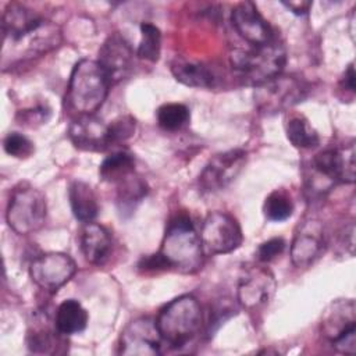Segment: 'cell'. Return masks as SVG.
Wrapping results in <instances>:
<instances>
[{
	"mask_svg": "<svg viewBox=\"0 0 356 356\" xmlns=\"http://www.w3.org/2000/svg\"><path fill=\"white\" fill-rule=\"evenodd\" d=\"M232 68L249 85L257 86L282 72L286 63V51L278 38L252 49H235L229 56Z\"/></svg>",
	"mask_w": 356,
	"mask_h": 356,
	"instance_id": "5b68a950",
	"label": "cell"
},
{
	"mask_svg": "<svg viewBox=\"0 0 356 356\" xmlns=\"http://www.w3.org/2000/svg\"><path fill=\"white\" fill-rule=\"evenodd\" d=\"M135 171V157L127 150H117L108 154L100 164L99 174L103 181L117 184Z\"/></svg>",
	"mask_w": 356,
	"mask_h": 356,
	"instance_id": "cb8c5ba5",
	"label": "cell"
},
{
	"mask_svg": "<svg viewBox=\"0 0 356 356\" xmlns=\"http://www.w3.org/2000/svg\"><path fill=\"white\" fill-rule=\"evenodd\" d=\"M88 312L75 299H67L60 303L56 312L54 327L63 335L82 332L88 325Z\"/></svg>",
	"mask_w": 356,
	"mask_h": 356,
	"instance_id": "603a6c76",
	"label": "cell"
},
{
	"mask_svg": "<svg viewBox=\"0 0 356 356\" xmlns=\"http://www.w3.org/2000/svg\"><path fill=\"white\" fill-rule=\"evenodd\" d=\"M138 268L142 271H160V270H170L164 257L157 252L154 254L142 257L138 263Z\"/></svg>",
	"mask_w": 356,
	"mask_h": 356,
	"instance_id": "836d02e7",
	"label": "cell"
},
{
	"mask_svg": "<svg viewBox=\"0 0 356 356\" xmlns=\"http://www.w3.org/2000/svg\"><path fill=\"white\" fill-rule=\"evenodd\" d=\"M68 138L76 149L86 152H104L111 146L108 125L93 114L74 118L68 125Z\"/></svg>",
	"mask_w": 356,
	"mask_h": 356,
	"instance_id": "e0dca14e",
	"label": "cell"
},
{
	"mask_svg": "<svg viewBox=\"0 0 356 356\" xmlns=\"http://www.w3.org/2000/svg\"><path fill=\"white\" fill-rule=\"evenodd\" d=\"M285 132L288 140L298 149H313L320 143L317 131L303 115H292L285 124Z\"/></svg>",
	"mask_w": 356,
	"mask_h": 356,
	"instance_id": "d4e9b609",
	"label": "cell"
},
{
	"mask_svg": "<svg viewBox=\"0 0 356 356\" xmlns=\"http://www.w3.org/2000/svg\"><path fill=\"white\" fill-rule=\"evenodd\" d=\"M47 206L44 195L29 184H19L11 192L6 220L18 235H29L40 229L46 221Z\"/></svg>",
	"mask_w": 356,
	"mask_h": 356,
	"instance_id": "8992f818",
	"label": "cell"
},
{
	"mask_svg": "<svg viewBox=\"0 0 356 356\" xmlns=\"http://www.w3.org/2000/svg\"><path fill=\"white\" fill-rule=\"evenodd\" d=\"M199 235L203 250L211 254L231 253L243 241L238 220L225 211H210L203 220Z\"/></svg>",
	"mask_w": 356,
	"mask_h": 356,
	"instance_id": "9c48e42d",
	"label": "cell"
},
{
	"mask_svg": "<svg viewBox=\"0 0 356 356\" xmlns=\"http://www.w3.org/2000/svg\"><path fill=\"white\" fill-rule=\"evenodd\" d=\"M170 70L174 78L182 85H186L191 88H199V89L200 88L209 89L214 86V81H216L214 74L206 64L200 61H193L184 57H175L171 61Z\"/></svg>",
	"mask_w": 356,
	"mask_h": 356,
	"instance_id": "44dd1931",
	"label": "cell"
},
{
	"mask_svg": "<svg viewBox=\"0 0 356 356\" xmlns=\"http://www.w3.org/2000/svg\"><path fill=\"white\" fill-rule=\"evenodd\" d=\"M22 120L21 121H26V122H32V121H46L47 117L46 114L49 115V108L40 106V107H36V108H31V110H24L22 113Z\"/></svg>",
	"mask_w": 356,
	"mask_h": 356,
	"instance_id": "e575fe53",
	"label": "cell"
},
{
	"mask_svg": "<svg viewBox=\"0 0 356 356\" xmlns=\"http://www.w3.org/2000/svg\"><path fill=\"white\" fill-rule=\"evenodd\" d=\"M163 339L150 317H138L121 331L118 353L124 356H156L160 353Z\"/></svg>",
	"mask_w": 356,
	"mask_h": 356,
	"instance_id": "7c38bea8",
	"label": "cell"
},
{
	"mask_svg": "<svg viewBox=\"0 0 356 356\" xmlns=\"http://www.w3.org/2000/svg\"><path fill=\"white\" fill-rule=\"evenodd\" d=\"M293 202L289 193L284 189L273 191L264 200L263 213L268 221L281 222L288 220L293 213Z\"/></svg>",
	"mask_w": 356,
	"mask_h": 356,
	"instance_id": "484cf974",
	"label": "cell"
},
{
	"mask_svg": "<svg viewBox=\"0 0 356 356\" xmlns=\"http://www.w3.org/2000/svg\"><path fill=\"white\" fill-rule=\"evenodd\" d=\"M231 21L238 35L252 46H261L277 38L253 1L238 3L231 11Z\"/></svg>",
	"mask_w": 356,
	"mask_h": 356,
	"instance_id": "9a60e30c",
	"label": "cell"
},
{
	"mask_svg": "<svg viewBox=\"0 0 356 356\" xmlns=\"http://www.w3.org/2000/svg\"><path fill=\"white\" fill-rule=\"evenodd\" d=\"M57 335H61L57 330L51 331L44 327L35 328L28 334V348L35 353H53L56 352Z\"/></svg>",
	"mask_w": 356,
	"mask_h": 356,
	"instance_id": "f1b7e54d",
	"label": "cell"
},
{
	"mask_svg": "<svg viewBox=\"0 0 356 356\" xmlns=\"http://www.w3.org/2000/svg\"><path fill=\"white\" fill-rule=\"evenodd\" d=\"M97 63L106 72L110 83H117L125 79L132 70V47L121 33L114 32L103 42Z\"/></svg>",
	"mask_w": 356,
	"mask_h": 356,
	"instance_id": "5bb4252c",
	"label": "cell"
},
{
	"mask_svg": "<svg viewBox=\"0 0 356 356\" xmlns=\"http://www.w3.org/2000/svg\"><path fill=\"white\" fill-rule=\"evenodd\" d=\"M135 118L131 115H122L113 121L108 128H110V140L111 146L118 145L121 142H125L128 138H131L135 132Z\"/></svg>",
	"mask_w": 356,
	"mask_h": 356,
	"instance_id": "1f68e13d",
	"label": "cell"
},
{
	"mask_svg": "<svg viewBox=\"0 0 356 356\" xmlns=\"http://www.w3.org/2000/svg\"><path fill=\"white\" fill-rule=\"evenodd\" d=\"M235 313H236V307L231 302L224 300L214 305L210 309V316L206 323V327H207L206 334L211 337L220 328V325L224 324V321H227L228 318H231Z\"/></svg>",
	"mask_w": 356,
	"mask_h": 356,
	"instance_id": "4dcf8cb0",
	"label": "cell"
},
{
	"mask_svg": "<svg viewBox=\"0 0 356 356\" xmlns=\"http://www.w3.org/2000/svg\"><path fill=\"white\" fill-rule=\"evenodd\" d=\"M81 250L90 264H103L111 252L113 241L108 229L97 222H86L81 231Z\"/></svg>",
	"mask_w": 356,
	"mask_h": 356,
	"instance_id": "d6986e66",
	"label": "cell"
},
{
	"mask_svg": "<svg viewBox=\"0 0 356 356\" xmlns=\"http://www.w3.org/2000/svg\"><path fill=\"white\" fill-rule=\"evenodd\" d=\"M76 273V264L70 254L49 252L38 256L29 267L32 281L47 292H57Z\"/></svg>",
	"mask_w": 356,
	"mask_h": 356,
	"instance_id": "8fae6325",
	"label": "cell"
},
{
	"mask_svg": "<svg viewBox=\"0 0 356 356\" xmlns=\"http://www.w3.org/2000/svg\"><path fill=\"white\" fill-rule=\"evenodd\" d=\"M68 199L74 217L86 224L96 218L99 213L97 196L93 188L83 181H72L68 188Z\"/></svg>",
	"mask_w": 356,
	"mask_h": 356,
	"instance_id": "7402d4cb",
	"label": "cell"
},
{
	"mask_svg": "<svg viewBox=\"0 0 356 356\" xmlns=\"http://www.w3.org/2000/svg\"><path fill=\"white\" fill-rule=\"evenodd\" d=\"M3 147L7 154L15 159H28L35 152L33 142L19 132H10L3 140Z\"/></svg>",
	"mask_w": 356,
	"mask_h": 356,
	"instance_id": "f546056e",
	"label": "cell"
},
{
	"mask_svg": "<svg viewBox=\"0 0 356 356\" xmlns=\"http://www.w3.org/2000/svg\"><path fill=\"white\" fill-rule=\"evenodd\" d=\"M341 88L346 92H349L350 95L355 93V67L353 63H350L348 65V68L345 70L342 78H341Z\"/></svg>",
	"mask_w": 356,
	"mask_h": 356,
	"instance_id": "d590c367",
	"label": "cell"
},
{
	"mask_svg": "<svg viewBox=\"0 0 356 356\" xmlns=\"http://www.w3.org/2000/svg\"><path fill=\"white\" fill-rule=\"evenodd\" d=\"M339 182H355V143L342 147H328L313 156L305 177L306 192L323 196Z\"/></svg>",
	"mask_w": 356,
	"mask_h": 356,
	"instance_id": "6da1fadb",
	"label": "cell"
},
{
	"mask_svg": "<svg viewBox=\"0 0 356 356\" xmlns=\"http://www.w3.org/2000/svg\"><path fill=\"white\" fill-rule=\"evenodd\" d=\"M282 4L296 15L307 14L312 7L310 1H282Z\"/></svg>",
	"mask_w": 356,
	"mask_h": 356,
	"instance_id": "8d00e7d4",
	"label": "cell"
},
{
	"mask_svg": "<svg viewBox=\"0 0 356 356\" xmlns=\"http://www.w3.org/2000/svg\"><path fill=\"white\" fill-rule=\"evenodd\" d=\"M285 249V241L281 236L270 238L259 245L256 250V257L261 263H268L278 257Z\"/></svg>",
	"mask_w": 356,
	"mask_h": 356,
	"instance_id": "d6a6232c",
	"label": "cell"
},
{
	"mask_svg": "<svg viewBox=\"0 0 356 356\" xmlns=\"http://www.w3.org/2000/svg\"><path fill=\"white\" fill-rule=\"evenodd\" d=\"M161 51V32L160 29L150 24L142 22L140 24V42L138 46V57L147 61H157Z\"/></svg>",
	"mask_w": 356,
	"mask_h": 356,
	"instance_id": "4316f807",
	"label": "cell"
},
{
	"mask_svg": "<svg viewBox=\"0 0 356 356\" xmlns=\"http://www.w3.org/2000/svg\"><path fill=\"white\" fill-rule=\"evenodd\" d=\"M47 19L21 3H8L1 17L3 42L15 40L25 33L42 26Z\"/></svg>",
	"mask_w": 356,
	"mask_h": 356,
	"instance_id": "ac0fdd59",
	"label": "cell"
},
{
	"mask_svg": "<svg viewBox=\"0 0 356 356\" xmlns=\"http://www.w3.org/2000/svg\"><path fill=\"white\" fill-rule=\"evenodd\" d=\"M147 192L149 188L146 181L142 177H139L135 171L128 177L122 178L120 182H117L115 204L120 216L122 218L131 217L135 213L139 203L145 199Z\"/></svg>",
	"mask_w": 356,
	"mask_h": 356,
	"instance_id": "ffe728a7",
	"label": "cell"
},
{
	"mask_svg": "<svg viewBox=\"0 0 356 356\" xmlns=\"http://www.w3.org/2000/svg\"><path fill=\"white\" fill-rule=\"evenodd\" d=\"M202 323V307L192 295H181L170 300L156 317V325L163 343L174 349L189 343L200 331Z\"/></svg>",
	"mask_w": 356,
	"mask_h": 356,
	"instance_id": "3957f363",
	"label": "cell"
},
{
	"mask_svg": "<svg viewBox=\"0 0 356 356\" xmlns=\"http://www.w3.org/2000/svg\"><path fill=\"white\" fill-rule=\"evenodd\" d=\"M309 93V85L292 74H278L254 86V103L260 113L271 115L303 102Z\"/></svg>",
	"mask_w": 356,
	"mask_h": 356,
	"instance_id": "52a82bcc",
	"label": "cell"
},
{
	"mask_svg": "<svg viewBox=\"0 0 356 356\" xmlns=\"http://www.w3.org/2000/svg\"><path fill=\"white\" fill-rule=\"evenodd\" d=\"M203 246L192 220L179 214L175 216L165 229L159 253L170 268L181 273H195L203 263Z\"/></svg>",
	"mask_w": 356,
	"mask_h": 356,
	"instance_id": "7a4b0ae2",
	"label": "cell"
},
{
	"mask_svg": "<svg viewBox=\"0 0 356 356\" xmlns=\"http://www.w3.org/2000/svg\"><path fill=\"white\" fill-rule=\"evenodd\" d=\"M248 153L243 149H231L209 160L199 175V188L204 193L227 188L243 170Z\"/></svg>",
	"mask_w": 356,
	"mask_h": 356,
	"instance_id": "30bf717a",
	"label": "cell"
},
{
	"mask_svg": "<svg viewBox=\"0 0 356 356\" xmlns=\"http://www.w3.org/2000/svg\"><path fill=\"white\" fill-rule=\"evenodd\" d=\"M325 245L324 227L317 218H305L299 222L292 243H291V260L295 267L305 268L313 264L320 256Z\"/></svg>",
	"mask_w": 356,
	"mask_h": 356,
	"instance_id": "4fadbf2b",
	"label": "cell"
},
{
	"mask_svg": "<svg viewBox=\"0 0 356 356\" xmlns=\"http://www.w3.org/2000/svg\"><path fill=\"white\" fill-rule=\"evenodd\" d=\"M273 273L261 266H250L243 270L238 284V302L246 309H254L273 298L275 292Z\"/></svg>",
	"mask_w": 356,
	"mask_h": 356,
	"instance_id": "2e32d148",
	"label": "cell"
},
{
	"mask_svg": "<svg viewBox=\"0 0 356 356\" xmlns=\"http://www.w3.org/2000/svg\"><path fill=\"white\" fill-rule=\"evenodd\" d=\"M321 335L341 353L356 352V305L353 299H337L323 313Z\"/></svg>",
	"mask_w": 356,
	"mask_h": 356,
	"instance_id": "ba28073f",
	"label": "cell"
},
{
	"mask_svg": "<svg viewBox=\"0 0 356 356\" xmlns=\"http://www.w3.org/2000/svg\"><path fill=\"white\" fill-rule=\"evenodd\" d=\"M111 83L97 61L82 58L71 72L67 100L70 107L82 114H95L104 103Z\"/></svg>",
	"mask_w": 356,
	"mask_h": 356,
	"instance_id": "277c9868",
	"label": "cell"
},
{
	"mask_svg": "<svg viewBox=\"0 0 356 356\" xmlns=\"http://www.w3.org/2000/svg\"><path fill=\"white\" fill-rule=\"evenodd\" d=\"M157 124L165 131H178L191 118L189 108L182 103H165L157 108Z\"/></svg>",
	"mask_w": 356,
	"mask_h": 356,
	"instance_id": "83f0119b",
	"label": "cell"
}]
</instances>
